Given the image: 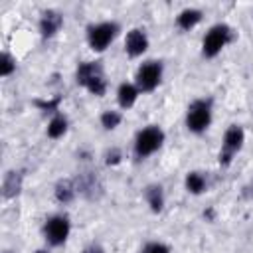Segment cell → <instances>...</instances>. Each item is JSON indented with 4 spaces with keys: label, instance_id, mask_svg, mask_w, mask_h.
<instances>
[{
    "label": "cell",
    "instance_id": "obj_13",
    "mask_svg": "<svg viewBox=\"0 0 253 253\" xmlns=\"http://www.w3.org/2000/svg\"><path fill=\"white\" fill-rule=\"evenodd\" d=\"M144 198H146V202H148V206H150V210H152L154 213H160V211H162V208H164V190H162L160 184H150V186H146Z\"/></svg>",
    "mask_w": 253,
    "mask_h": 253
},
{
    "label": "cell",
    "instance_id": "obj_20",
    "mask_svg": "<svg viewBox=\"0 0 253 253\" xmlns=\"http://www.w3.org/2000/svg\"><path fill=\"white\" fill-rule=\"evenodd\" d=\"M16 71V61L10 53H4L2 55V63H0V75L2 77H10L12 73Z\"/></svg>",
    "mask_w": 253,
    "mask_h": 253
},
{
    "label": "cell",
    "instance_id": "obj_25",
    "mask_svg": "<svg viewBox=\"0 0 253 253\" xmlns=\"http://www.w3.org/2000/svg\"><path fill=\"white\" fill-rule=\"evenodd\" d=\"M36 253H49V251H45V249H38Z\"/></svg>",
    "mask_w": 253,
    "mask_h": 253
},
{
    "label": "cell",
    "instance_id": "obj_21",
    "mask_svg": "<svg viewBox=\"0 0 253 253\" xmlns=\"http://www.w3.org/2000/svg\"><path fill=\"white\" fill-rule=\"evenodd\" d=\"M142 253H170V249H168V245H164L160 241H150L142 247Z\"/></svg>",
    "mask_w": 253,
    "mask_h": 253
},
{
    "label": "cell",
    "instance_id": "obj_1",
    "mask_svg": "<svg viewBox=\"0 0 253 253\" xmlns=\"http://www.w3.org/2000/svg\"><path fill=\"white\" fill-rule=\"evenodd\" d=\"M164 142V130L156 125H150L142 130H138L134 138V156L136 158H146L154 154Z\"/></svg>",
    "mask_w": 253,
    "mask_h": 253
},
{
    "label": "cell",
    "instance_id": "obj_6",
    "mask_svg": "<svg viewBox=\"0 0 253 253\" xmlns=\"http://www.w3.org/2000/svg\"><path fill=\"white\" fill-rule=\"evenodd\" d=\"M162 71H164V67H162L160 61H154V59L144 61L136 69V87H138V91H142V93L154 91L160 85Z\"/></svg>",
    "mask_w": 253,
    "mask_h": 253
},
{
    "label": "cell",
    "instance_id": "obj_4",
    "mask_svg": "<svg viewBox=\"0 0 253 253\" xmlns=\"http://www.w3.org/2000/svg\"><path fill=\"white\" fill-rule=\"evenodd\" d=\"M69 231H71V223H69V217L65 213L49 215L43 223V237L53 247L63 245L69 237Z\"/></svg>",
    "mask_w": 253,
    "mask_h": 253
},
{
    "label": "cell",
    "instance_id": "obj_23",
    "mask_svg": "<svg viewBox=\"0 0 253 253\" xmlns=\"http://www.w3.org/2000/svg\"><path fill=\"white\" fill-rule=\"evenodd\" d=\"M38 107H42L43 111H57V105H59V97H55L53 101H36Z\"/></svg>",
    "mask_w": 253,
    "mask_h": 253
},
{
    "label": "cell",
    "instance_id": "obj_14",
    "mask_svg": "<svg viewBox=\"0 0 253 253\" xmlns=\"http://www.w3.org/2000/svg\"><path fill=\"white\" fill-rule=\"evenodd\" d=\"M202 22V12L200 10H196V8H186V10H182L180 14H178V18H176V26L180 28V30H192V28H196L198 24Z\"/></svg>",
    "mask_w": 253,
    "mask_h": 253
},
{
    "label": "cell",
    "instance_id": "obj_19",
    "mask_svg": "<svg viewBox=\"0 0 253 253\" xmlns=\"http://www.w3.org/2000/svg\"><path fill=\"white\" fill-rule=\"evenodd\" d=\"M121 121H123V115H121L119 111H105V113L101 115V126H103L105 130L117 128V126L121 125Z\"/></svg>",
    "mask_w": 253,
    "mask_h": 253
},
{
    "label": "cell",
    "instance_id": "obj_26",
    "mask_svg": "<svg viewBox=\"0 0 253 253\" xmlns=\"http://www.w3.org/2000/svg\"><path fill=\"white\" fill-rule=\"evenodd\" d=\"M4 253H12V251H4Z\"/></svg>",
    "mask_w": 253,
    "mask_h": 253
},
{
    "label": "cell",
    "instance_id": "obj_24",
    "mask_svg": "<svg viewBox=\"0 0 253 253\" xmlns=\"http://www.w3.org/2000/svg\"><path fill=\"white\" fill-rule=\"evenodd\" d=\"M83 253H103V247L101 245H87L85 249H83Z\"/></svg>",
    "mask_w": 253,
    "mask_h": 253
},
{
    "label": "cell",
    "instance_id": "obj_12",
    "mask_svg": "<svg viewBox=\"0 0 253 253\" xmlns=\"http://www.w3.org/2000/svg\"><path fill=\"white\" fill-rule=\"evenodd\" d=\"M22 172H16V170H10L6 176H4V182H2V196L6 198V200H10V198H14L18 192H20V188H22Z\"/></svg>",
    "mask_w": 253,
    "mask_h": 253
},
{
    "label": "cell",
    "instance_id": "obj_17",
    "mask_svg": "<svg viewBox=\"0 0 253 253\" xmlns=\"http://www.w3.org/2000/svg\"><path fill=\"white\" fill-rule=\"evenodd\" d=\"M67 130V119L63 115H55L47 125V136L49 138H61Z\"/></svg>",
    "mask_w": 253,
    "mask_h": 253
},
{
    "label": "cell",
    "instance_id": "obj_18",
    "mask_svg": "<svg viewBox=\"0 0 253 253\" xmlns=\"http://www.w3.org/2000/svg\"><path fill=\"white\" fill-rule=\"evenodd\" d=\"M85 89L91 93V95H95V97H103L105 93H107V81H105V75L101 73V75H95L87 85H85Z\"/></svg>",
    "mask_w": 253,
    "mask_h": 253
},
{
    "label": "cell",
    "instance_id": "obj_16",
    "mask_svg": "<svg viewBox=\"0 0 253 253\" xmlns=\"http://www.w3.org/2000/svg\"><path fill=\"white\" fill-rule=\"evenodd\" d=\"M206 188H208V182H206V176L202 172H188V176H186V190L190 194L198 196V194L206 192Z\"/></svg>",
    "mask_w": 253,
    "mask_h": 253
},
{
    "label": "cell",
    "instance_id": "obj_7",
    "mask_svg": "<svg viewBox=\"0 0 253 253\" xmlns=\"http://www.w3.org/2000/svg\"><path fill=\"white\" fill-rule=\"evenodd\" d=\"M243 142H245V132H243V128L237 126V125H231V126L225 130V134H223L221 152H219V164L227 166V164L233 160V156L241 150Z\"/></svg>",
    "mask_w": 253,
    "mask_h": 253
},
{
    "label": "cell",
    "instance_id": "obj_10",
    "mask_svg": "<svg viewBox=\"0 0 253 253\" xmlns=\"http://www.w3.org/2000/svg\"><path fill=\"white\" fill-rule=\"evenodd\" d=\"M103 73V67L99 61H83L79 63L77 67V73H75V79H77V85H87L95 75H101Z\"/></svg>",
    "mask_w": 253,
    "mask_h": 253
},
{
    "label": "cell",
    "instance_id": "obj_3",
    "mask_svg": "<svg viewBox=\"0 0 253 253\" xmlns=\"http://www.w3.org/2000/svg\"><path fill=\"white\" fill-rule=\"evenodd\" d=\"M211 123V103L206 99H196L186 113V126L190 132H204Z\"/></svg>",
    "mask_w": 253,
    "mask_h": 253
},
{
    "label": "cell",
    "instance_id": "obj_8",
    "mask_svg": "<svg viewBox=\"0 0 253 253\" xmlns=\"http://www.w3.org/2000/svg\"><path fill=\"white\" fill-rule=\"evenodd\" d=\"M146 49H148V36L144 34V30H138V28L130 30L126 34V40H125V51L130 57H138Z\"/></svg>",
    "mask_w": 253,
    "mask_h": 253
},
{
    "label": "cell",
    "instance_id": "obj_11",
    "mask_svg": "<svg viewBox=\"0 0 253 253\" xmlns=\"http://www.w3.org/2000/svg\"><path fill=\"white\" fill-rule=\"evenodd\" d=\"M138 95H140V91L132 83H121L119 89H117V101H119V105L123 109H130L136 103Z\"/></svg>",
    "mask_w": 253,
    "mask_h": 253
},
{
    "label": "cell",
    "instance_id": "obj_15",
    "mask_svg": "<svg viewBox=\"0 0 253 253\" xmlns=\"http://www.w3.org/2000/svg\"><path fill=\"white\" fill-rule=\"evenodd\" d=\"M77 196V186L71 180H59L55 184V200L59 204H69Z\"/></svg>",
    "mask_w": 253,
    "mask_h": 253
},
{
    "label": "cell",
    "instance_id": "obj_9",
    "mask_svg": "<svg viewBox=\"0 0 253 253\" xmlns=\"http://www.w3.org/2000/svg\"><path fill=\"white\" fill-rule=\"evenodd\" d=\"M63 24V18L55 10H45L40 18V34L42 38H53Z\"/></svg>",
    "mask_w": 253,
    "mask_h": 253
},
{
    "label": "cell",
    "instance_id": "obj_2",
    "mask_svg": "<svg viewBox=\"0 0 253 253\" xmlns=\"http://www.w3.org/2000/svg\"><path fill=\"white\" fill-rule=\"evenodd\" d=\"M119 34L117 22H101L87 28V43L93 51H105Z\"/></svg>",
    "mask_w": 253,
    "mask_h": 253
},
{
    "label": "cell",
    "instance_id": "obj_22",
    "mask_svg": "<svg viewBox=\"0 0 253 253\" xmlns=\"http://www.w3.org/2000/svg\"><path fill=\"white\" fill-rule=\"evenodd\" d=\"M121 158H123V154H121V150H119V148H113V150H109V152L105 154V162H107L109 166L119 164V162H121Z\"/></svg>",
    "mask_w": 253,
    "mask_h": 253
},
{
    "label": "cell",
    "instance_id": "obj_5",
    "mask_svg": "<svg viewBox=\"0 0 253 253\" xmlns=\"http://www.w3.org/2000/svg\"><path fill=\"white\" fill-rule=\"evenodd\" d=\"M231 40V28L227 24H215L210 28V32L204 36L202 42V53L204 57H215Z\"/></svg>",
    "mask_w": 253,
    "mask_h": 253
}]
</instances>
